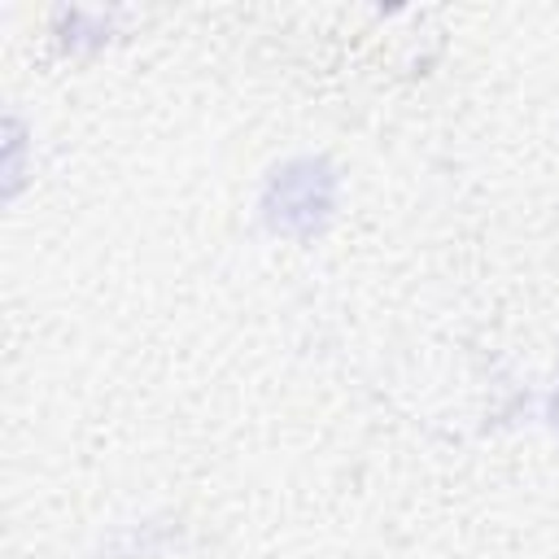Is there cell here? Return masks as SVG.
Returning <instances> with one entry per match:
<instances>
[{
	"mask_svg": "<svg viewBox=\"0 0 559 559\" xmlns=\"http://www.w3.org/2000/svg\"><path fill=\"white\" fill-rule=\"evenodd\" d=\"M336 210V170L328 157H293L262 188V218L275 236L314 240Z\"/></svg>",
	"mask_w": 559,
	"mask_h": 559,
	"instance_id": "cell-1",
	"label": "cell"
},
{
	"mask_svg": "<svg viewBox=\"0 0 559 559\" xmlns=\"http://www.w3.org/2000/svg\"><path fill=\"white\" fill-rule=\"evenodd\" d=\"M550 424L559 428V384H555V393H550Z\"/></svg>",
	"mask_w": 559,
	"mask_h": 559,
	"instance_id": "cell-2",
	"label": "cell"
}]
</instances>
